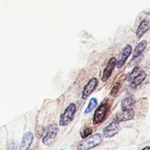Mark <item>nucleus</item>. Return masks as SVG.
Wrapping results in <instances>:
<instances>
[{
	"instance_id": "nucleus-8",
	"label": "nucleus",
	"mask_w": 150,
	"mask_h": 150,
	"mask_svg": "<svg viewBox=\"0 0 150 150\" xmlns=\"http://www.w3.org/2000/svg\"><path fill=\"white\" fill-rule=\"evenodd\" d=\"M117 64V60L114 57H111L107 64V66L105 67V69L103 71V75L101 77V81L102 82H105L107 81V80L109 79V77L111 76V73L115 68V65Z\"/></svg>"
},
{
	"instance_id": "nucleus-20",
	"label": "nucleus",
	"mask_w": 150,
	"mask_h": 150,
	"mask_svg": "<svg viewBox=\"0 0 150 150\" xmlns=\"http://www.w3.org/2000/svg\"><path fill=\"white\" fill-rule=\"evenodd\" d=\"M60 150H62V149H60Z\"/></svg>"
},
{
	"instance_id": "nucleus-5",
	"label": "nucleus",
	"mask_w": 150,
	"mask_h": 150,
	"mask_svg": "<svg viewBox=\"0 0 150 150\" xmlns=\"http://www.w3.org/2000/svg\"><path fill=\"white\" fill-rule=\"evenodd\" d=\"M134 115L135 112L132 108L124 109L122 110L121 111H120L116 114L115 121L118 122L129 121L134 118Z\"/></svg>"
},
{
	"instance_id": "nucleus-18",
	"label": "nucleus",
	"mask_w": 150,
	"mask_h": 150,
	"mask_svg": "<svg viewBox=\"0 0 150 150\" xmlns=\"http://www.w3.org/2000/svg\"><path fill=\"white\" fill-rule=\"evenodd\" d=\"M18 145L17 143L14 141H11L8 143L7 150H17Z\"/></svg>"
},
{
	"instance_id": "nucleus-6",
	"label": "nucleus",
	"mask_w": 150,
	"mask_h": 150,
	"mask_svg": "<svg viewBox=\"0 0 150 150\" xmlns=\"http://www.w3.org/2000/svg\"><path fill=\"white\" fill-rule=\"evenodd\" d=\"M120 130L119 122L114 121L104 128L103 135L106 138H109L115 135Z\"/></svg>"
},
{
	"instance_id": "nucleus-11",
	"label": "nucleus",
	"mask_w": 150,
	"mask_h": 150,
	"mask_svg": "<svg viewBox=\"0 0 150 150\" xmlns=\"http://www.w3.org/2000/svg\"><path fill=\"white\" fill-rule=\"evenodd\" d=\"M33 138V135L30 132H28L25 134L21 142L20 150H27L30 146Z\"/></svg>"
},
{
	"instance_id": "nucleus-7",
	"label": "nucleus",
	"mask_w": 150,
	"mask_h": 150,
	"mask_svg": "<svg viewBox=\"0 0 150 150\" xmlns=\"http://www.w3.org/2000/svg\"><path fill=\"white\" fill-rule=\"evenodd\" d=\"M98 79L96 77L91 78L87 84L84 87L82 91L81 98L83 100H86L91 94V93L96 89L98 85Z\"/></svg>"
},
{
	"instance_id": "nucleus-12",
	"label": "nucleus",
	"mask_w": 150,
	"mask_h": 150,
	"mask_svg": "<svg viewBox=\"0 0 150 150\" xmlns=\"http://www.w3.org/2000/svg\"><path fill=\"white\" fill-rule=\"evenodd\" d=\"M150 28V23L146 19H144L138 26L137 31V36L138 38H140L143 34Z\"/></svg>"
},
{
	"instance_id": "nucleus-14",
	"label": "nucleus",
	"mask_w": 150,
	"mask_h": 150,
	"mask_svg": "<svg viewBox=\"0 0 150 150\" xmlns=\"http://www.w3.org/2000/svg\"><path fill=\"white\" fill-rule=\"evenodd\" d=\"M134 104H135V101L132 97H127V98H124L121 102L122 110L131 108V107Z\"/></svg>"
},
{
	"instance_id": "nucleus-4",
	"label": "nucleus",
	"mask_w": 150,
	"mask_h": 150,
	"mask_svg": "<svg viewBox=\"0 0 150 150\" xmlns=\"http://www.w3.org/2000/svg\"><path fill=\"white\" fill-rule=\"evenodd\" d=\"M59 131L58 126L56 124H53L49 127L46 135L42 139V142L46 145H50L55 141Z\"/></svg>"
},
{
	"instance_id": "nucleus-9",
	"label": "nucleus",
	"mask_w": 150,
	"mask_h": 150,
	"mask_svg": "<svg viewBox=\"0 0 150 150\" xmlns=\"http://www.w3.org/2000/svg\"><path fill=\"white\" fill-rule=\"evenodd\" d=\"M131 52L132 47L129 45H127L122 49L120 57L119 58V60L117 62V67L118 69H120L123 66L126 60H127L128 56L131 54Z\"/></svg>"
},
{
	"instance_id": "nucleus-15",
	"label": "nucleus",
	"mask_w": 150,
	"mask_h": 150,
	"mask_svg": "<svg viewBox=\"0 0 150 150\" xmlns=\"http://www.w3.org/2000/svg\"><path fill=\"white\" fill-rule=\"evenodd\" d=\"M97 104H98L97 100L96 98H91L90 100V101H89L88 105L86 107L84 113V114H88V113H90L93 109H94L96 107Z\"/></svg>"
},
{
	"instance_id": "nucleus-17",
	"label": "nucleus",
	"mask_w": 150,
	"mask_h": 150,
	"mask_svg": "<svg viewBox=\"0 0 150 150\" xmlns=\"http://www.w3.org/2000/svg\"><path fill=\"white\" fill-rule=\"evenodd\" d=\"M120 84L119 82H117L115 85L113 86L111 92H110V95L112 96H115L117 95V94L118 93L119 90L120 88Z\"/></svg>"
},
{
	"instance_id": "nucleus-1",
	"label": "nucleus",
	"mask_w": 150,
	"mask_h": 150,
	"mask_svg": "<svg viewBox=\"0 0 150 150\" xmlns=\"http://www.w3.org/2000/svg\"><path fill=\"white\" fill-rule=\"evenodd\" d=\"M103 135L101 134H95L81 141L77 147V150H90L98 146L102 142Z\"/></svg>"
},
{
	"instance_id": "nucleus-13",
	"label": "nucleus",
	"mask_w": 150,
	"mask_h": 150,
	"mask_svg": "<svg viewBox=\"0 0 150 150\" xmlns=\"http://www.w3.org/2000/svg\"><path fill=\"white\" fill-rule=\"evenodd\" d=\"M147 45V42L145 40H144L142 41H141L140 43H139L137 46H136V47L135 48L134 52H133V54H132V59H136L138 57H139L144 52V50H145V49L146 48Z\"/></svg>"
},
{
	"instance_id": "nucleus-16",
	"label": "nucleus",
	"mask_w": 150,
	"mask_h": 150,
	"mask_svg": "<svg viewBox=\"0 0 150 150\" xmlns=\"http://www.w3.org/2000/svg\"><path fill=\"white\" fill-rule=\"evenodd\" d=\"M93 132V130L91 128L87 127L84 128L82 131L80 133V136L82 138V139H84L87 137H88L89 135H90Z\"/></svg>"
},
{
	"instance_id": "nucleus-3",
	"label": "nucleus",
	"mask_w": 150,
	"mask_h": 150,
	"mask_svg": "<svg viewBox=\"0 0 150 150\" xmlns=\"http://www.w3.org/2000/svg\"><path fill=\"white\" fill-rule=\"evenodd\" d=\"M109 110L108 104L106 102L101 103L96 109L93 115V123L94 125H97L103 122Z\"/></svg>"
},
{
	"instance_id": "nucleus-19",
	"label": "nucleus",
	"mask_w": 150,
	"mask_h": 150,
	"mask_svg": "<svg viewBox=\"0 0 150 150\" xmlns=\"http://www.w3.org/2000/svg\"><path fill=\"white\" fill-rule=\"evenodd\" d=\"M141 150H150V146H145V148H144Z\"/></svg>"
},
{
	"instance_id": "nucleus-10",
	"label": "nucleus",
	"mask_w": 150,
	"mask_h": 150,
	"mask_svg": "<svg viewBox=\"0 0 150 150\" xmlns=\"http://www.w3.org/2000/svg\"><path fill=\"white\" fill-rule=\"evenodd\" d=\"M146 76L147 74L145 71H141L131 80L130 86L132 88H135L139 86L145 80Z\"/></svg>"
},
{
	"instance_id": "nucleus-2",
	"label": "nucleus",
	"mask_w": 150,
	"mask_h": 150,
	"mask_svg": "<svg viewBox=\"0 0 150 150\" xmlns=\"http://www.w3.org/2000/svg\"><path fill=\"white\" fill-rule=\"evenodd\" d=\"M76 112V106L74 103L70 104L65 109L64 111L60 117L59 124L60 126H66L68 125L73 119L74 115Z\"/></svg>"
}]
</instances>
